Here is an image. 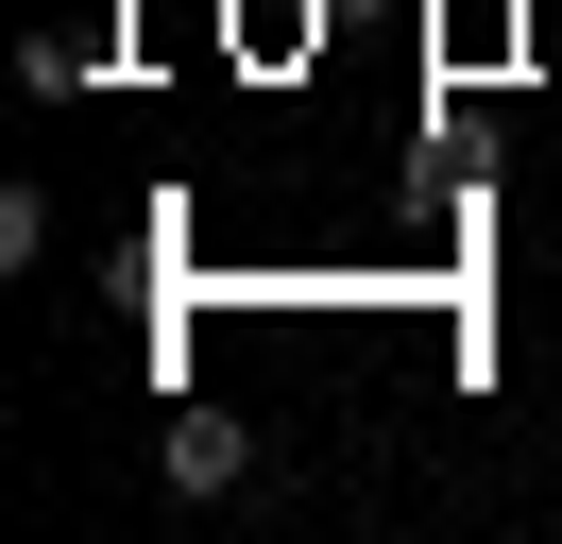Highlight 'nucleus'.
Masks as SVG:
<instances>
[{
    "label": "nucleus",
    "instance_id": "f257e3e1",
    "mask_svg": "<svg viewBox=\"0 0 562 544\" xmlns=\"http://www.w3.org/2000/svg\"><path fill=\"white\" fill-rule=\"evenodd\" d=\"M154 460H171V494H239V476H256V442L222 426V408H188V426L154 442Z\"/></svg>",
    "mask_w": 562,
    "mask_h": 544
}]
</instances>
